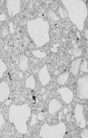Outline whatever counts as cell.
<instances>
[{
  "label": "cell",
  "instance_id": "e0dca14e",
  "mask_svg": "<svg viewBox=\"0 0 88 138\" xmlns=\"http://www.w3.org/2000/svg\"><path fill=\"white\" fill-rule=\"evenodd\" d=\"M79 69L81 71L84 72H88V62L87 60H85L81 63Z\"/></svg>",
  "mask_w": 88,
  "mask_h": 138
},
{
  "label": "cell",
  "instance_id": "9a60e30c",
  "mask_svg": "<svg viewBox=\"0 0 88 138\" xmlns=\"http://www.w3.org/2000/svg\"><path fill=\"white\" fill-rule=\"evenodd\" d=\"M69 54L73 55L76 57H79L82 54V49L79 48L78 44L75 43L69 51Z\"/></svg>",
  "mask_w": 88,
  "mask_h": 138
},
{
  "label": "cell",
  "instance_id": "f546056e",
  "mask_svg": "<svg viewBox=\"0 0 88 138\" xmlns=\"http://www.w3.org/2000/svg\"><path fill=\"white\" fill-rule=\"evenodd\" d=\"M71 118V113H70L67 115V117H66V120L67 122H69L70 121Z\"/></svg>",
  "mask_w": 88,
  "mask_h": 138
},
{
  "label": "cell",
  "instance_id": "e575fe53",
  "mask_svg": "<svg viewBox=\"0 0 88 138\" xmlns=\"http://www.w3.org/2000/svg\"><path fill=\"white\" fill-rule=\"evenodd\" d=\"M72 138H77V137H72Z\"/></svg>",
  "mask_w": 88,
  "mask_h": 138
},
{
  "label": "cell",
  "instance_id": "3957f363",
  "mask_svg": "<svg viewBox=\"0 0 88 138\" xmlns=\"http://www.w3.org/2000/svg\"><path fill=\"white\" fill-rule=\"evenodd\" d=\"M62 2L67 8L68 16L72 22L79 31H82L88 14L85 3L80 0H64Z\"/></svg>",
  "mask_w": 88,
  "mask_h": 138
},
{
  "label": "cell",
  "instance_id": "603a6c76",
  "mask_svg": "<svg viewBox=\"0 0 88 138\" xmlns=\"http://www.w3.org/2000/svg\"><path fill=\"white\" fill-rule=\"evenodd\" d=\"M81 135L82 138H88V129H84L82 131Z\"/></svg>",
  "mask_w": 88,
  "mask_h": 138
},
{
  "label": "cell",
  "instance_id": "2e32d148",
  "mask_svg": "<svg viewBox=\"0 0 88 138\" xmlns=\"http://www.w3.org/2000/svg\"><path fill=\"white\" fill-rule=\"evenodd\" d=\"M26 88H30L32 90H34L35 88V82L34 77L33 75H31L27 79L25 82Z\"/></svg>",
  "mask_w": 88,
  "mask_h": 138
},
{
  "label": "cell",
  "instance_id": "cb8c5ba5",
  "mask_svg": "<svg viewBox=\"0 0 88 138\" xmlns=\"http://www.w3.org/2000/svg\"><path fill=\"white\" fill-rule=\"evenodd\" d=\"M44 113L43 112H40L38 114V115H37V119L40 120H43L45 119V117L44 115Z\"/></svg>",
  "mask_w": 88,
  "mask_h": 138
},
{
  "label": "cell",
  "instance_id": "52a82bcc",
  "mask_svg": "<svg viewBox=\"0 0 88 138\" xmlns=\"http://www.w3.org/2000/svg\"><path fill=\"white\" fill-rule=\"evenodd\" d=\"M6 5L8 13L10 17H14L20 13V0H7Z\"/></svg>",
  "mask_w": 88,
  "mask_h": 138
},
{
  "label": "cell",
  "instance_id": "d6a6232c",
  "mask_svg": "<svg viewBox=\"0 0 88 138\" xmlns=\"http://www.w3.org/2000/svg\"><path fill=\"white\" fill-rule=\"evenodd\" d=\"M67 112H68V109H67V108H65V109H64V114H66Z\"/></svg>",
  "mask_w": 88,
  "mask_h": 138
},
{
  "label": "cell",
  "instance_id": "5b68a950",
  "mask_svg": "<svg viewBox=\"0 0 88 138\" xmlns=\"http://www.w3.org/2000/svg\"><path fill=\"white\" fill-rule=\"evenodd\" d=\"M77 96L81 99H88V75L79 77L77 82Z\"/></svg>",
  "mask_w": 88,
  "mask_h": 138
},
{
  "label": "cell",
  "instance_id": "277c9868",
  "mask_svg": "<svg viewBox=\"0 0 88 138\" xmlns=\"http://www.w3.org/2000/svg\"><path fill=\"white\" fill-rule=\"evenodd\" d=\"M66 132V127L63 122L50 125L45 123L42 126L40 132L41 138H63Z\"/></svg>",
  "mask_w": 88,
  "mask_h": 138
},
{
  "label": "cell",
  "instance_id": "484cf974",
  "mask_svg": "<svg viewBox=\"0 0 88 138\" xmlns=\"http://www.w3.org/2000/svg\"><path fill=\"white\" fill-rule=\"evenodd\" d=\"M3 36H7L8 34V28L6 26L4 27L3 28V32H2Z\"/></svg>",
  "mask_w": 88,
  "mask_h": 138
},
{
  "label": "cell",
  "instance_id": "1f68e13d",
  "mask_svg": "<svg viewBox=\"0 0 88 138\" xmlns=\"http://www.w3.org/2000/svg\"><path fill=\"white\" fill-rule=\"evenodd\" d=\"M11 102V100H7L6 101H5V104L6 105H9L10 104V103Z\"/></svg>",
  "mask_w": 88,
  "mask_h": 138
},
{
  "label": "cell",
  "instance_id": "d4e9b609",
  "mask_svg": "<svg viewBox=\"0 0 88 138\" xmlns=\"http://www.w3.org/2000/svg\"><path fill=\"white\" fill-rule=\"evenodd\" d=\"M22 42H23V44L25 45V46H26L28 44V43H29V39L28 37L26 36H24L23 37V38Z\"/></svg>",
  "mask_w": 88,
  "mask_h": 138
},
{
  "label": "cell",
  "instance_id": "83f0119b",
  "mask_svg": "<svg viewBox=\"0 0 88 138\" xmlns=\"http://www.w3.org/2000/svg\"><path fill=\"white\" fill-rule=\"evenodd\" d=\"M10 30L11 33L12 34L15 33V30H14V28L13 25V23L11 22L10 23Z\"/></svg>",
  "mask_w": 88,
  "mask_h": 138
},
{
  "label": "cell",
  "instance_id": "7402d4cb",
  "mask_svg": "<svg viewBox=\"0 0 88 138\" xmlns=\"http://www.w3.org/2000/svg\"><path fill=\"white\" fill-rule=\"evenodd\" d=\"M5 123V121L4 117L1 113H0V130L1 129L2 127L4 126Z\"/></svg>",
  "mask_w": 88,
  "mask_h": 138
},
{
  "label": "cell",
  "instance_id": "6da1fadb",
  "mask_svg": "<svg viewBox=\"0 0 88 138\" xmlns=\"http://www.w3.org/2000/svg\"><path fill=\"white\" fill-rule=\"evenodd\" d=\"M29 35L38 47H41L50 41L48 22L41 18H37L27 22Z\"/></svg>",
  "mask_w": 88,
  "mask_h": 138
},
{
  "label": "cell",
  "instance_id": "4fadbf2b",
  "mask_svg": "<svg viewBox=\"0 0 88 138\" xmlns=\"http://www.w3.org/2000/svg\"><path fill=\"white\" fill-rule=\"evenodd\" d=\"M19 67L20 69L25 72L28 68V59L25 55H22L19 59Z\"/></svg>",
  "mask_w": 88,
  "mask_h": 138
},
{
  "label": "cell",
  "instance_id": "5bb4252c",
  "mask_svg": "<svg viewBox=\"0 0 88 138\" xmlns=\"http://www.w3.org/2000/svg\"><path fill=\"white\" fill-rule=\"evenodd\" d=\"M69 73L68 71H65L59 75L57 77V82L60 85H64L68 80L69 77Z\"/></svg>",
  "mask_w": 88,
  "mask_h": 138
},
{
  "label": "cell",
  "instance_id": "7a4b0ae2",
  "mask_svg": "<svg viewBox=\"0 0 88 138\" xmlns=\"http://www.w3.org/2000/svg\"><path fill=\"white\" fill-rule=\"evenodd\" d=\"M31 109L28 104H12L9 109L8 118L18 133L25 134L28 131L27 122L31 116Z\"/></svg>",
  "mask_w": 88,
  "mask_h": 138
},
{
  "label": "cell",
  "instance_id": "8fae6325",
  "mask_svg": "<svg viewBox=\"0 0 88 138\" xmlns=\"http://www.w3.org/2000/svg\"><path fill=\"white\" fill-rule=\"evenodd\" d=\"M62 106V104L59 100L55 99H52L49 104L48 112L50 114H54L60 109Z\"/></svg>",
  "mask_w": 88,
  "mask_h": 138
},
{
  "label": "cell",
  "instance_id": "ac0fdd59",
  "mask_svg": "<svg viewBox=\"0 0 88 138\" xmlns=\"http://www.w3.org/2000/svg\"><path fill=\"white\" fill-rule=\"evenodd\" d=\"M7 69L6 65L0 59V78L2 77L3 73L6 71Z\"/></svg>",
  "mask_w": 88,
  "mask_h": 138
},
{
  "label": "cell",
  "instance_id": "8992f818",
  "mask_svg": "<svg viewBox=\"0 0 88 138\" xmlns=\"http://www.w3.org/2000/svg\"><path fill=\"white\" fill-rule=\"evenodd\" d=\"M74 114L77 126L81 129L85 128L86 121L84 114V107L82 104H77L76 105Z\"/></svg>",
  "mask_w": 88,
  "mask_h": 138
},
{
  "label": "cell",
  "instance_id": "836d02e7",
  "mask_svg": "<svg viewBox=\"0 0 88 138\" xmlns=\"http://www.w3.org/2000/svg\"><path fill=\"white\" fill-rule=\"evenodd\" d=\"M41 92L42 94H43L45 92V90L44 89V88H43V89H42L41 90Z\"/></svg>",
  "mask_w": 88,
  "mask_h": 138
},
{
  "label": "cell",
  "instance_id": "7c38bea8",
  "mask_svg": "<svg viewBox=\"0 0 88 138\" xmlns=\"http://www.w3.org/2000/svg\"><path fill=\"white\" fill-rule=\"evenodd\" d=\"M82 62V58L76 59L72 62L70 69V72L72 75H78L79 72V67Z\"/></svg>",
  "mask_w": 88,
  "mask_h": 138
},
{
  "label": "cell",
  "instance_id": "ffe728a7",
  "mask_svg": "<svg viewBox=\"0 0 88 138\" xmlns=\"http://www.w3.org/2000/svg\"><path fill=\"white\" fill-rule=\"evenodd\" d=\"M49 18L53 20H57H57H59V18L58 16H57L55 13L51 10H49Z\"/></svg>",
  "mask_w": 88,
  "mask_h": 138
},
{
  "label": "cell",
  "instance_id": "30bf717a",
  "mask_svg": "<svg viewBox=\"0 0 88 138\" xmlns=\"http://www.w3.org/2000/svg\"><path fill=\"white\" fill-rule=\"evenodd\" d=\"M10 89L8 84L5 81L0 83V102L5 101L9 98Z\"/></svg>",
  "mask_w": 88,
  "mask_h": 138
},
{
  "label": "cell",
  "instance_id": "4dcf8cb0",
  "mask_svg": "<svg viewBox=\"0 0 88 138\" xmlns=\"http://www.w3.org/2000/svg\"><path fill=\"white\" fill-rule=\"evenodd\" d=\"M84 35H85V38L86 39H88V29L86 30L85 31V33H84Z\"/></svg>",
  "mask_w": 88,
  "mask_h": 138
},
{
  "label": "cell",
  "instance_id": "44dd1931",
  "mask_svg": "<svg viewBox=\"0 0 88 138\" xmlns=\"http://www.w3.org/2000/svg\"><path fill=\"white\" fill-rule=\"evenodd\" d=\"M37 115L35 114H33L32 116L31 120L30 123V125L31 126H33L35 125L37 123Z\"/></svg>",
  "mask_w": 88,
  "mask_h": 138
},
{
  "label": "cell",
  "instance_id": "ba28073f",
  "mask_svg": "<svg viewBox=\"0 0 88 138\" xmlns=\"http://www.w3.org/2000/svg\"><path fill=\"white\" fill-rule=\"evenodd\" d=\"M57 92L60 94L62 100L66 104H70L72 102L74 94L73 92L68 88H60L57 90Z\"/></svg>",
  "mask_w": 88,
  "mask_h": 138
},
{
  "label": "cell",
  "instance_id": "d6986e66",
  "mask_svg": "<svg viewBox=\"0 0 88 138\" xmlns=\"http://www.w3.org/2000/svg\"><path fill=\"white\" fill-rule=\"evenodd\" d=\"M33 54L36 57L38 58H44L47 56L46 53L44 52H41L40 50L33 51Z\"/></svg>",
  "mask_w": 88,
  "mask_h": 138
},
{
  "label": "cell",
  "instance_id": "4316f807",
  "mask_svg": "<svg viewBox=\"0 0 88 138\" xmlns=\"http://www.w3.org/2000/svg\"><path fill=\"white\" fill-rule=\"evenodd\" d=\"M58 13L60 15L61 17L62 18H64V15H63V10L62 7H60L58 9Z\"/></svg>",
  "mask_w": 88,
  "mask_h": 138
},
{
  "label": "cell",
  "instance_id": "f1b7e54d",
  "mask_svg": "<svg viewBox=\"0 0 88 138\" xmlns=\"http://www.w3.org/2000/svg\"><path fill=\"white\" fill-rule=\"evenodd\" d=\"M63 15H64V18H67L68 17V12H67V9H64V10H63Z\"/></svg>",
  "mask_w": 88,
  "mask_h": 138
},
{
  "label": "cell",
  "instance_id": "9c48e42d",
  "mask_svg": "<svg viewBox=\"0 0 88 138\" xmlns=\"http://www.w3.org/2000/svg\"><path fill=\"white\" fill-rule=\"evenodd\" d=\"M39 77L43 86H45L49 83L51 78L47 65H44L39 72Z\"/></svg>",
  "mask_w": 88,
  "mask_h": 138
}]
</instances>
